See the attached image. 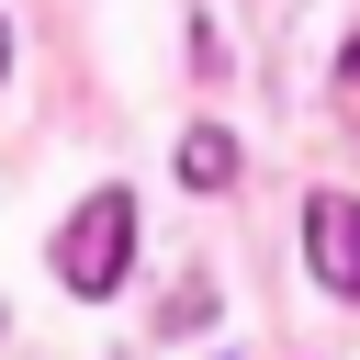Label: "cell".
Listing matches in <instances>:
<instances>
[{
	"label": "cell",
	"mask_w": 360,
	"mask_h": 360,
	"mask_svg": "<svg viewBox=\"0 0 360 360\" xmlns=\"http://www.w3.org/2000/svg\"><path fill=\"white\" fill-rule=\"evenodd\" d=\"M124 248H135V202L124 191H90L68 214V236H56V281L68 292H112L124 281Z\"/></svg>",
	"instance_id": "1"
},
{
	"label": "cell",
	"mask_w": 360,
	"mask_h": 360,
	"mask_svg": "<svg viewBox=\"0 0 360 360\" xmlns=\"http://www.w3.org/2000/svg\"><path fill=\"white\" fill-rule=\"evenodd\" d=\"M0 68H11V34H0Z\"/></svg>",
	"instance_id": "4"
},
{
	"label": "cell",
	"mask_w": 360,
	"mask_h": 360,
	"mask_svg": "<svg viewBox=\"0 0 360 360\" xmlns=\"http://www.w3.org/2000/svg\"><path fill=\"white\" fill-rule=\"evenodd\" d=\"M180 180H191V191H225V180H236V135H225V124H191V135H180Z\"/></svg>",
	"instance_id": "3"
},
{
	"label": "cell",
	"mask_w": 360,
	"mask_h": 360,
	"mask_svg": "<svg viewBox=\"0 0 360 360\" xmlns=\"http://www.w3.org/2000/svg\"><path fill=\"white\" fill-rule=\"evenodd\" d=\"M304 248H315V281H326V292H349V281H360V225H349V191H315Z\"/></svg>",
	"instance_id": "2"
}]
</instances>
